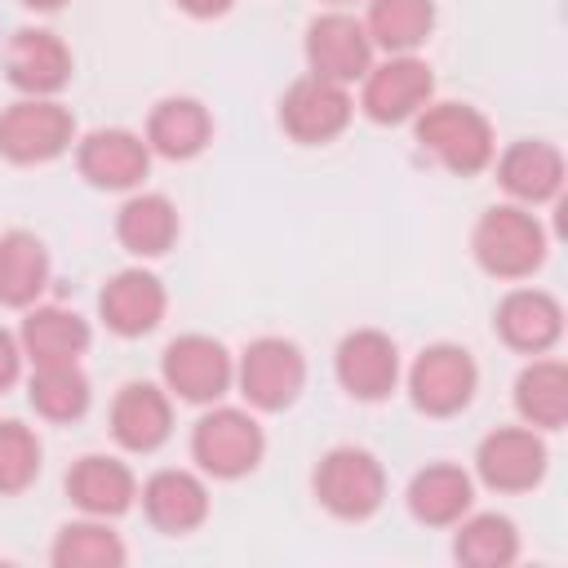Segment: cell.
<instances>
[{
	"mask_svg": "<svg viewBox=\"0 0 568 568\" xmlns=\"http://www.w3.org/2000/svg\"><path fill=\"white\" fill-rule=\"evenodd\" d=\"M142 510H146V519L160 532H173L178 537V532H191V528L204 524V515H209V488H204L200 475L169 466V470H155L142 484Z\"/></svg>",
	"mask_w": 568,
	"mask_h": 568,
	"instance_id": "ffe728a7",
	"label": "cell"
},
{
	"mask_svg": "<svg viewBox=\"0 0 568 568\" xmlns=\"http://www.w3.org/2000/svg\"><path fill=\"white\" fill-rule=\"evenodd\" d=\"M18 373H22V342L9 328H0V390L13 386Z\"/></svg>",
	"mask_w": 568,
	"mask_h": 568,
	"instance_id": "d6a6232c",
	"label": "cell"
},
{
	"mask_svg": "<svg viewBox=\"0 0 568 568\" xmlns=\"http://www.w3.org/2000/svg\"><path fill=\"white\" fill-rule=\"evenodd\" d=\"M515 408L528 426L559 430L568 422V368L559 359H532L515 377Z\"/></svg>",
	"mask_w": 568,
	"mask_h": 568,
	"instance_id": "4316f807",
	"label": "cell"
},
{
	"mask_svg": "<svg viewBox=\"0 0 568 568\" xmlns=\"http://www.w3.org/2000/svg\"><path fill=\"white\" fill-rule=\"evenodd\" d=\"M178 9H186L191 18H217L231 9V0H178Z\"/></svg>",
	"mask_w": 568,
	"mask_h": 568,
	"instance_id": "836d02e7",
	"label": "cell"
},
{
	"mask_svg": "<svg viewBox=\"0 0 568 568\" xmlns=\"http://www.w3.org/2000/svg\"><path fill=\"white\" fill-rule=\"evenodd\" d=\"M351 93L346 84H333L324 75H302L288 84V93L280 98V124L293 142H306V146H320L328 138H337L346 124H351Z\"/></svg>",
	"mask_w": 568,
	"mask_h": 568,
	"instance_id": "30bf717a",
	"label": "cell"
},
{
	"mask_svg": "<svg viewBox=\"0 0 568 568\" xmlns=\"http://www.w3.org/2000/svg\"><path fill=\"white\" fill-rule=\"evenodd\" d=\"M235 377H240V390H244V399L253 408L280 413V408H288L302 395L306 359H302V351L288 337H257V342L244 346Z\"/></svg>",
	"mask_w": 568,
	"mask_h": 568,
	"instance_id": "8992f818",
	"label": "cell"
},
{
	"mask_svg": "<svg viewBox=\"0 0 568 568\" xmlns=\"http://www.w3.org/2000/svg\"><path fill=\"white\" fill-rule=\"evenodd\" d=\"M475 382H479V368H475L470 351L466 346H453V342L426 346L413 359V368H408V395L430 417L462 413L470 404V395H475Z\"/></svg>",
	"mask_w": 568,
	"mask_h": 568,
	"instance_id": "52a82bcc",
	"label": "cell"
},
{
	"mask_svg": "<svg viewBox=\"0 0 568 568\" xmlns=\"http://www.w3.org/2000/svg\"><path fill=\"white\" fill-rule=\"evenodd\" d=\"M306 62H311V75L351 84V80H364V71L373 67V40L359 18L333 9L306 27Z\"/></svg>",
	"mask_w": 568,
	"mask_h": 568,
	"instance_id": "7c38bea8",
	"label": "cell"
},
{
	"mask_svg": "<svg viewBox=\"0 0 568 568\" xmlns=\"http://www.w3.org/2000/svg\"><path fill=\"white\" fill-rule=\"evenodd\" d=\"M49 559L58 568H120L124 564V541L106 528V519L89 515V519H75L67 528H58Z\"/></svg>",
	"mask_w": 568,
	"mask_h": 568,
	"instance_id": "f1b7e54d",
	"label": "cell"
},
{
	"mask_svg": "<svg viewBox=\"0 0 568 568\" xmlns=\"http://www.w3.org/2000/svg\"><path fill=\"white\" fill-rule=\"evenodd\" d=\"M497 333L506 346L524 355H541L564 333V306L541 288H515L497 306Z\"/></svg>",
	"mask_w": 568,
	"mask_h": 568,
	"instance_id": "d6986e66",
	"label": "cell"
},
{
	"mask_svg": "<svg viewBox=\"0 0 568 568\" xmlns=\"http://www.w3.org/2000/svg\"><path fill=\"white\" fill-rule=\"evenodd\" d=\"M22 4H27V9H62L67 0H22Z\"/></svg>",
	"mask_w": 568,
	"mask_h": 568,
	"instance_id": "e575fe53",
	"label": "cell"
},
{
	"mask_svg": "<svg viewBox=\"0 0 568 568\" xmlns=\"http://www.w3.org/2000/svg\"><path fill=\"white\" fill-rule=\"evenodd\" d=\"M164 306H169L164 284H160L151 271H142V266L115 271V275L102 284V293H98V311H102L106 328L120 333V337H142V333H151V328L164 320Z\"/></svg>",
	"mask_w": 568,
	"mask_h": 568,
	"instance_id": "9a60e30c",
	"label": "cell"
},
{
	"mask_svg": "<svg viewBox=\"0 0 568 568\" xmlns=\"http://www.w3.org/2000/svg\"><path fill=\"white\" fill-rule=\"evenodd\" d=\"M213 120L195 98H164L146 115V146L169 160H191L209 146Z\"/></svg>",
	"mask_w": 568,
	"mask_h": 568,
	"instance_id": "cb8c5ba5",
	"label": "cell"
},
{
	"mask_svg": "<svg viewBox=\"0 0 568 568\" xmlns=\"http://www.w3.org/2000/svg\"><path fill=\"white\" fill-rule=\"evenodd\" d=\"M75 164L80 173L93 182V186H106V191H129L146 178L151 169V146L146 138L129 133V129H93L80 151H75Z\"/></svg>",
	"mask_w": 568,
	"mask_h": 568,
	"instance_id": "2e32d148",
	"label": "cell"
},
{
	"mask_svg": "<svg viewBox=\"0 0 568 568\" xmlns=\"http://www.w3.org/2000/svg\"><path fill=\"white\" fill-rule=\"evenodd\" d=\"M169 430H173L169 395L155 382H124L120 395L111 399V435L129 453H151L169 439Z\"/></svg>",
	"mask_w": 568,
	"mask_h": 568,
	"instance_id": "e0dca14e",
	"label": "cell"
},
{
	"mask_svg": "<svg viewBox=\"0 0 568 568\" xmlns=\"http://www.w3.org/2000/svg\"><path fill=\"white\" fill-rule=\"evenodd\" d=\"M40 475V439L22 422H0V497L31 488Z\"/></svg>",
	"mask_w": 568,
	"mask_h": 568,
	"instance_id": "1f68e13d",
	"label": "cell"
},
{
	"mask_svg": "<svg viewBox=\"0 0 568 568\" xmlns=\"http://www.w3.org/2000/svg\"><path fill=\"white\" fill-rule=\"evenodd\" d=\"M328 4H346V0H328Z\"/></svg>",
	"mask_w": 568,
	"mask_h": 568,
	"instance_id": "d590c367",
	"label": "cell"
},
{
	"mask_svg": "<svg viewBox=\"0 0 568 568\" xmlns=\"http://www.w3.org/2000/svg\"><path fill=\"white\" fill-rule=\"evenodd\" d=\"M22 355L40 364H75L89 351V324L67 306H36L22 320Z\"/></svg>",
	"mask_w": 568,
	"mask_h": 568,
	"instance_id": "603a6c76",
	"label": "cell"
},
{
	"mask_svg": "<svg viewBox=\"0 0 568 568\" xmlns=\"http://www.w3.org/2000/svg\"><path fill=\"white\" fill-rule=\"evenodd\" d=\"M75 138V120L53 98H22L0 111V155L13 164L58 160Z\"/></svg>",
	"mask_w": 568,
	"mask_h": 568,
	"instance_id": "5b68a950",
	"label": "cell"
},
{
	"mask_svg": "<svg viewBox=\"0 0 568 568\" xmlns=\"http://www.w3.org/2000/svg\"><path fill=\"white\" fill-rule=\"evenodd\" d=\"M430 93H435L430 67L422 58H413V53H390L382 67L364 71L359 106L377 124H404L430 102Z\"/></svg>",
	"mask_w": 568,
	"mask_h": 568,
	"instance_id": "9c48e42d",
	"label": "cell"
},
{
	"mask_svg": "<svg viewBox=\"0 0 568 568\" xmlns=\"http://www.w3.org/2000/svg\"><path fill=\"white\" fill-rule=\"evenodd\" d=\"M546 444L532 426H497L493 435L479 439L475 448V470L488 488L497 493H528L546 475Z\"/></svg>",
	"mask_w": 568,
	"mask_h": 568,
	"instance_id": "8fae6325",
	"label": "cell"
},
{
	"mask_svg": "<svg viewBox=\"0 0 568 568\" xmlns=\"http://www.w3.org/2000/svg\"><path fill=\"white\" fill-rule=\"evenodd\" d=\"M453 555L466 568H506L519 555V532L506 515L488 510V515H470L457 537H453Z\"/></svg>",
	"mask_w": 568,
	"mask_h": 568,
	"instance_id": "f546056e",
	"label": "cell"
},
{
	"mask_svg": "<svg viewBox=\"0 0 568 568\" xmlns=\"http://www.w3.org/2000/svg\"><path fill=\"white\" fill-rule=\"evenodd\" d=\"M470 248H475V262L488 275H497V280H524L546 257V231H541V222L528 209L497 204V209H488L475 222Z\"/></svg>",
	"mask_w": 568,
	"mask_h": 568,
	"instance_id": "7a4b0ae2",
	"label": "cell"
},
{
	"mask_svg": "<svg viewBox=\"0 0 568 568\" xmlns=\"http://www.w3.org/2000/svg\"><path fill=\"white\" fill-rule=\"evenodd\" d=\"M31 408L49 422H75L89 408V377L80 364H40L31 373Z\"/></svg>",
	"mask_w": 568,
	"mask_h": 568,
	"instance_id": "4dcf8cb0",
	"label": "cell"
},
{
	"mask_svg": "<svg viewBox=\"0 0 568 568\" xmlns=\"http://www.w3.org/2000/svg\"><path fill=\"white\" fill-rule=\"evenodd\" d=\"M435 27V0H373L364 31L386 53H413Z\"/></svg>",
	"mask_w": 568,
	"mask_h": 568,
	"instance_id": "83f0119b",
	"label": "cell"
},
{
	"mask_svg": "<svg viewBox=\"0 0 568 568\" xmlns=\"http://www.w3.org/2000/svg\"><path fill=\"white\" fill-rule=\"evenodd\" d=\"M266 453L262 426L244 408H213L191 430V457L213 479H240L248 475Z\"/></svg>",
	"mask_w": 568,
	"mask_h": 568,
	"instance_id": "277c9868",
	"label": "cell"
},
{
	"mask_svg": "<svg viewBox=\"0 0 568 568\" xmlns=\"http://www.w3.org/2000/svg\"><path fill=\"white\" fill-rule=\"evenodd\" d=\"M4 75L27 98H49L71 80V49L44 27H18L4 44Z\"/></svg>",
	"mask_w": 568,
	"mask_h": 568,
	"instance_id": "4fadbf2b",
	"label": "cell"
},
{
	"mask_svg": "<svg viewBox=\"0 0 568 568\" xmlns=\"http://www.w3.org/2000/svg\"><path fill=\"white\" fill-rule=\"evenodd\" d=\"M315 497L337 519H368L386 497V470L368 448H328L315 466Z\"/></svg>",
	"mask_w": 568,
	"mask_h": 568,
	"instance_id": "3957f363",
	"label": "cell"
},
{
	"mask_svg": "<svg viewBox=\"0 0 568 568\" xmlns=\"http://www.w3.org/2000/svg\"><path fill=\"white\" fill-rule=\"evenodd\" d=\"M497 182L519 204H546L564 186V155H559V146L541 142V138L510 142L501 151V160H497Z\"/></svg>",
	"mask_w": 568,
	"mask_h": 568,
	"instance_id": "44dd1931",
	"label": "cell"
},
{
	"mask_svg": "<svg viewBox=\"0 0 568 568\" xmlns=\"http://www.w3.org/2000/svg\"><path fill=\"white\" fill-rule=\"evenodd\" d=\"M337 382L355 399H386L399 382V351L382 328H355L337 342Z\"/></svg>",
	"mask_w": 568,
	"mask_h": 568,
	"instance_id": "5bb4252c",
	"label": "cell"
},
{
	"mask_svg": "<svg viewBox=\"0 0 568 568\" xmlns=\"http://www.w3.org/2000/svg\"><path fill=\"white\" fill-rule=\"evenodd\" d=\"M67 497H71L84 515L115 519V515H124V510L133 506L138 479H133V470H129L120 457L89 453V457H80V462L67 470Z\"/></svg>",
	"mask_w": 568,
	"mask_h": 568,
	"instance_id": "ac0fdd59",
	"label": "cell"
},
{
	"mask_svg": "<svg viewBox=\"0 0 568 568\" xmlns=\"http://www.w3.org/2000/svg\"><path fill=\"white\" fill-rule=\"evenodd\" d=\"M49 284V248L31 231L0 235V306H31Z\"/></svg>",
	"mask_w": 568,
	"mask_h": 568,
	"instance_id": "484cf974",
	"label": "cell"
},
{
	"mask_svg": "<svg viewBox=\"0 0 568 568\" xmlns=\"http://www.w3.org/2000/svg\"><path fill=\"white\" fill-rule=\"evenodd\" d=\"M413 133L422 142V151H430L444 169L470 178L479 169L493 164V124L484 120V111L466 106V102H426L413 115Z\"/></svg>",
	"mask_w": 568,
	"mask_h": 568,
	"instance_id": "6da1fadb",
	"label": "cell"
},
{
	"mask_svg": "<svg viewBox=\"0 0 568 568\" xmlns=\"http://www.w3.org/2000/svg\"><path fill=\"white\" fill-rule=\"evenodd\" d=\"M160 373H164V386L178 395V399H191V404H213L217 395H226L231 377H235V364L226 355V346L217 337H204V333H186V337H173L160 355Z\"/></svg>",
	"mask_w": 568,
	"mask_h": 568,
	"instance_id": "ba28073f",
	"label": "cell"
},
{
	"mask_svg": "<svg viewBox=\"0 0 568 568\" xmlns=\"http://www.w3.org/2000/svg\"><path fill=\"white\" fill-rule=\"evenodd\" d=\"M475 501V488H470V475L453 462H435V466H422L413 479H408V510L417 524H430V528H448L457 524Z\"/></svg>",
	"mask_w": 568,
	"mask_h": 568,
	"instance_id": "7402d4cb",
	"label": "cell"
},
{
	"mask_svg": "<svg viewBox=\"0 0 568 568\" xmlns=\"http://www.w3.org/2000/svg\"><path fill=\"white\" fill-rule=\"evenodd\" d=\"M115 235H120V244L129 253L160 257L178 240V209L169 204V195H155V191L129 195L120 204V213H115Z\"/></svg>",
	"mask_w": 568,
	"mask_h": 568,
	"instance_id": "d4e9b609",
	"label": "cell"
}]
</instances>
